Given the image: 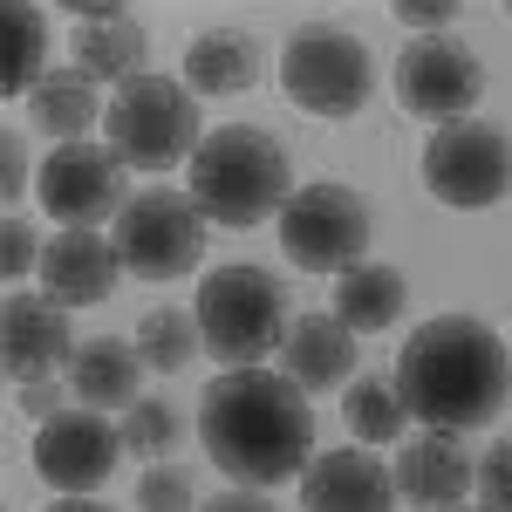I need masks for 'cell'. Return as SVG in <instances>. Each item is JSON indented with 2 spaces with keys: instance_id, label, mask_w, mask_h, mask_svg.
I'll return each instance as SVG.
<instances>
[{
  "instance_id": "1",
  "label": "cell",
  "mask_w": 512,
  "mask_h": 512,
  "mask_svg": "<svg viewBox=\"0 0 512 512\" xmlns=\"http://www.w3.org/2000/svg\"><path fill=\"white\" fill-rule=\"evenodd\" d=\"M198 444L246 492L287 485L315 458L308 390L287 369H226L212 390L198 396Z\"/></svg>"
},
{
  "instance_id": "2",
  "label": "cell",
  "mask_w": 512,
  "mask_h": 512,
  "mask_svg": "<svg viewBox=\"0 0 512 512\" xmlns=\"http://www.w3.org/2000/svg\"><path fill=\"white\" fill-rule=\"evenodd\" d=\"M396 396L424 431H478L512 396V349L472 315H431L396 349Z\"/></svg>"
},
{
  "instance_id": "3",
  "label": "cell",
  "mask_w": 512,
  "mask_h": 512,
  "mask_svg": "<svg viewBox=\"0 0 512 512\" xmlns=\"http://www.w3.org/2000/svg\"><path fill=\"white\" fill-rule=\"evenodd\" d=\"M192 178V205L205 212V226H267L280 219V205L294 198V171L267 130H205V144L185 164Z\"/></svg>"
},
{
  "instance_id": "4",
  "label": "cell",
  "mask_w": 512,
  "mask_h": 512,
  "mask_svg": "<svg viewBox=\"0 0 512 512\" xmlns=\"http://www.w3.org/2000/svg\"><path fill=\"white\" fill-rule=\"evenodd\" d=\"M198 342L212 362L226 369H260L267 355L287 342V294L267 267L233 260V267H212L198 280Z\"/></svg>"
},
{
  "instance_id": "5",
  "label": "cell",
  "mask_w": 512,
  "mask_h": 512,
  "mask_svg": "<svg viewBox=\"0 0 512 512\" xmlns=\"http://www.w3.org/2000/svg\"><path fill=\"white\" fill-rule=\"evenodd\" d=\"M369 239H376V212L342 178H315V185H301V192L280 205V246H287V260L301 274L342 280L349 267H362Z\"/></svg>"
},
{
  "instance_id": "6",
  "label": "cell",
  "mask_w": 512,
  "mask_h": 512,
  "mask_svg": "<svg viewBox=\"0 0 512 512\" xmlns=\"http://www.w3.org/2000/svg\"><path fill=\"white\" fill-rule=\"evenodd\" d=\"M103 130H110V151H117L130 171H171V164L205 144L198 137V103L185 82L171 76H137L123 82L117 96H110V110H103Z\"/></svg>"
},
{
  "instance_id": "7",
  "label": "cell",
  "mask_w": 512,
  "mask_h": 512,
  "mask_svg": "<svg viewBox=\"0 0 512 512\" xmlns=\"http://www.w3.org/2000/svg\"><path fill=\"white\" fill-rule=\"evenodd\" d=\"M369 89H376V69L349 28H301L280 48V96L308 117L342 123L369 103Z\"/></svg>"
},
{
  "instance_id": "8",
  "label": "cell",
  "mask_w": 512,
  "mask_h": 512,
  "mask_svg": "<svg viewBox=\"0 0 512 512\" xmlns=\"http://www.w3.org/2000/svg\"><path fill=\"white\" fill-rule=\"evenodd\" d=\"M117 246L123 274L137 280H185L205 260V212L192 205V192H137L117 212Z\"/></svg>"
},
{
  "instance_id": "9",
  "label": "cell",
  "mask_w": 512,
  "mask_h": 512,
  "mask_svg": "<svg viewBox=\"0 0 512 512\" xmlns=\"http://www.w3.org/2000/svg\"><path fill=\"white\" fill-rule=\"evenodd\" d=\"M424 185L451 212H485L512 192V137L499 123H444L424 144Z\"/></svg>"
},
{
  "instance_id": "10",
  "label": "cell",
  "mask_w": 512,
  "mask_h": 512,
  "mask_svg": "<svg viewBox=\"0 0 512 512\" xmlns=\"http://www.w3.org/2000/svg\"><path fill=\"white\" fill-rule=\"evenodd\" d=\"M35 198L41 212L62 226V233H96L103 219H117L130 192H123V158L110 144H55L35 171Z\"/></svg>"
},
{
  "instance_id": "11",
  "label": "cell",
  "mask_w": 512,
  "mask_h": 512,
  "mask_svg": "<svg viewBox=\"0 0 512 512\" xmlns=\"http://www.w3.org/2000/svg\"><path fill=\"white\" fill-rule=\"evenodd\" d=\"M485 96V62L465 41L451 35H424L396 55V103L424 123H465L472 103Z\"/></svg>"
},
{
  "instance_id": "12",
  "label": "cell",
  "mask_w": 512,
  "mask_h": 512,
  "mask_svg": "<svg viewBox=\"0 0 512 512\" xmlns=\"http://www.w3.org/2000/svg\"><path fill=\"white\" fill-rule=\"evenodd\" d=\"M117 458H123V424H110L103 410H62V417H48L35 431V472L62 499L96 492L117 472Z\"/></svg>"
},
{
  "instance_id": "13",
  "label": "cell",
  "mask_w": 512,
  "mask_h": 512,
  "mask_svg": "<svg viewBox=\"0 0 512 512\" xmlns=\"http://www.w3.org/2000/svg\"><path fill=\"white\" fill-rule=\"evenodd\" d=\"M69 355H76V342H69L62 301H48V294H7V308H0V369H7L14 390L48 383V369H62Z\"/></svg>"
},
{
  "instance_id": "14",
  "label": "cell",
  "mask_w": 512,
  "mask_h": 512,
  "mask_svg": "<svg viewBox=\"0 0 512 512\" xmlns=\"http://www.w3.org/2000/svg\"><path fill=\"white\" fill-rule=\"evenodd\" d=\"M396 499L417 512H458L465 492H472V458L458 451L451 431H424V437H403V458H396Z\"/></svg>"
},
{
  "instance_id": "15",
  "label": "cell",
  "mask_w": 512,
  "mask_h": 512,
  "mask_svg": "<svg viewBox=\"0 0 512 512\" xmlns=\"http://www.w3.org/2000/svg\"><path fill=\"white\" fill-rule=\"evenodd\" d=\"M117 246L103 233H55L41 246V287H48V301H62V308H96V301H110L117 294Z\"/></svg>"
},
{
  "instance_id": "16",
  "label": "cell",
  "mask_w": 512,
  "mask_h": 512,
  "mask_svg": "<svg viewBox=\"0 0 512 512\" xmlns=\"http://www.w3.org/2000/svg\"><path fill=\"white\" fill-rule=\"evenodd\" d=\"M301 512H396V478L362 451H321L301 472Z\"/></svg>"
},
{
  "instance_id": "17",
  "label": "cell",
  "mask_w": 512,
  "mask_h": 512,
  "mask_svg": "<svg viewBox=\"0 0 512 512\" xmlns=\"http://www.w3.org/2000/svg\"><path fill=\"white\" fill-rule=\"evenodd\" d=\"M280 355H287V376H294L301 390H342L349 369H355V335L335 315H301L287 328Z\"/></svg>"
},
{
  "instance_id": "18",
  "label": "cell",
  "mask_w": 512,
  "mask_h": 512,
  "mask_svg": "<svg viewBox=\"0 0 512 512\" xmlns=\"http://www.w3.org/2000/svg\"><path fill=\"white\" fill-rule=\"evenodd\" d=\"M253 82H260V48H253V35L212 28V35L192 41V55H185V89L192 96H246Z\"/></svg>"
},
{
  "instance_id": "19",
  "label": "cell",
  "mask_w": 512,
  "mask_h": 512,
  "mask_svg": "<svg viewBox=\"0 0 512 512\" xmlns=\"http://www.w3.org/2000/svg\"><path fill=\"white\" fill-rule=\"evenodd\" d=\"M137 376H144V355L137 342H117V335H89L69 355V383H76L82 403H137Z\"/></svg>"
},
{
  "instance_id": "20",
  "label": "cell",
  "mask_w": 512,
  "mask_h": 512,
  "mask_svg": "<svg viewBox=\"0 0 512 512\" xmlns=\"http://www.w3.org/2000/svg\"><path fill=\"white\" fill-rule=\"evenodd\" d=\"M403 301H410V287H403L396 267H369L362 260V267H349V274L335 280V321L349 335H383V328H396Z\"/></svg>"
},
{
  "instance_id": "21",
  "label": "cell",
  "mask_w": 512,
  "mask_h": 512,
  "mask_svg": "<svg viewBox=\"0 0 512 512\" xmlns=\"http://www.w3.org/2000/svg\"><path fill=\"white\" fill-rule=\"evenodd\" d=\"M110 103H96V82L82 69H62V76H41V89L28 96V117L35 130H55L62 144H82V130L103 117Z\"/></svg>"
},
{
  "instance_id": "22",
  "label": "cell",
  "mask_w": 512,
  "mask_h": 512,
  "mask_svg": "<svg viewBox=\"0 0 512 512\" xmlns=\"http://www.w3.org/2000/svg\"><path fill=\"white\" fill-rule=\"evenodd\" d=\"M144 55H151V41L137 21H110V28H82L76 35V69L89 82H137L144 76Z\"/></svg>"
},
{
  "instance_id": "23",
  "label": "cell",
  "mask_w": 512,
  "mask_h": 512,
  "mask_svg": "<svg viewBox=\"0 0 512 512\" xmlns=\"http://www.w3.org/2000/svg\"><path fill=\"white\" fill-rule=\"evenodd\" d=\"M0 21H7V76H0V89L7 96H35L41 89V55H48V21H41V7H21V0H7L0 7Z\"/></svg>"
},
{
  "instance_id": "24",
  "label": "cell",
  "mask_w": 512,
  "mask_h": 512,
  "mask_svg": "<svg viewBox=\"0 0 512 512\" xmlns=\"http://www.w3.org/2000/svg\"><path fill=\"white\" fill-rule=\"evenodd\" d=\"M137 355H144V369L178 376L192 355H205V342H198V315H185V308H151V315L137 321Z\"/></svg>"
},
{
  "instance_id": "25",
  "label": "cell",
  "mask_w": 512,
  "mask_h": 512,
  "mask_svg": "<svg viewBox=\"0 0 512 512\" xmlns=\"http://www.w3.org/2000/svg\"><path fill=\"white\" fill-rule=\"evenodd\" d=\"M403 396H396V383H376V376H362V383H349V431L362 437V444H396L403 437Z\"/></svg>"
},
{
  "instance_id": "26",
  "label": "cell",
  "mask_w": 512,
  "mask_h": 512,
  "mask_svg": "<svg viewBox=\"0 0 512 512\" xmlns=\"http://www.w3.org/2000/svg\"><path fill=\"white\" fill-rule=\"evenodd\" d=\"M178 437H185V417L171 403H151V396L130 403V417H123V451L130 458H171Z\"/></svg>"
},
{
  "instance_id": "27",
  "label": "cell",
  "mask_w": 512,
  "mask_h": 512,
  "mask_svg": "<svg viewBox=\"0 0 512 512\" xmlns=\"http://www.w3.org/2000/svg\"><path fill=\"white\" fill-rule=\"evenodd\" d=\"M137 512H198L192 478L178 472V465H151V472L137 478Z\"/></svg>"
},
{
  "instance_id": "28",
  "label": "cell",
  "mask_w": 512,
  "mask_h": 512,
  "mask_svg": "<svg viewBox=\"0 0 512 512\" xmlns=\"http://www.w3.org/2000/svg\"><path fill=\"white\" fill-rule=\"evenodd\" d=\"M472 492H478V506H485V512H512V437H499V444L478 458Z\"/></svg>"
},
{
  "instance_id": "29",
  "label": "cell",
  "mask_w": 512,
  "mask_h": 512,
  "mask_svg": "<svg viewBox=\"0 0 512 512\" xmlns=\"http://www.w3.org/2000/svg\"><path fill=\"white\" fill-rule=\"evenodd\" d=\"M28 267H41L35 226H28L21 212H7V219H0V274H7L14 287H21V274H28Z\"/></svg>"
},
{
  "instance_id": "30",
  "label": "cell",
  "mask_w": 512,
  "mask_h": 512,
  "mask_svg": "<svg viewBox=\"0 0 512 512\" xmlns=\"http://www.w3.org/2000/svg\"><path fill=\"white\" fill-rule=\"evenodd\" d=\"M390 14H396V21H410V28H444V21H458L451 0H396Z\"/></svg>"
},
{
  "instance_id": "31",
  "label": "cell",
  "mask_w": 512,
  "mask_h": 512,
  "mask_svg": "<svg viewBox=\"0 0 512 512\" xmlns=\"http://www.w3.org/2000/svg\"><path fill=\"white\" fill-rule=\"evenodd\" d=\"M0 198H7V212H21V178H28V164H21V144L14 137H0Z\"/></svg>"
},
{
  "instance_id": "32",
  "label": "cell",
  "mask_w": 512,
  "mask_h": 512,
  "mask_svg": "<svg viewBox=\"0 0 512 512\" xmlns=\"http://www.w3.org/2000/svg\"><path fill=\"white\" fill-rule=\"evenodd\" d=\"M21 417H35V424L62 417V390H55V383H28V390H21Z\"/></svg>"
},
{
  "instance_id": "33",
  "label": "cell",
  "mask_w": 512,
  "mask_h": 512,
  "mask_svg": "<svg viewBox=\"0 0 512 512\" xmlns=\"http://www.w3.org/2000/svg\"><path fill=\"white\" fill-rule=\"evenodd\" d=\"M198 512H274V506H267V492H246V485H233V492H219V499H205Z\"/></svg>"
},
{
  "instance_id": "34",
  "label": "cell",
  "mask_w": 512,
  "mask_h": 512,
  "mask_svg": "<svg viewBox=\"0 0 512 512\" xmlns=\"http://www.w3.org/2000/svg\"><path fill=\"white\" fill-rule=\"evenodd\" d=\"M69 14H76V21H89V28H110V21H130V7H117V0H76Z\"/></svg>"
},
{
  "instance_id": "35",
  "label": "cell",
  "mask_w": 512,
  "mask_h": 512,
  "mask_svg": "<svg viewBox=\"0 0 512 512\" xmlns=\"http://www.w3.org/2000/svg\"><path fill=\"white\" fill-rule=\"evenodd\" d=\"M48 512H110V506H103V499H89V492H82V499H55V506H48Z\"/></svg>"
}]
</instances>
